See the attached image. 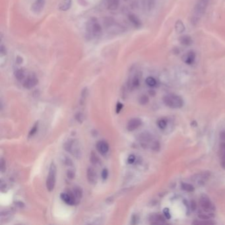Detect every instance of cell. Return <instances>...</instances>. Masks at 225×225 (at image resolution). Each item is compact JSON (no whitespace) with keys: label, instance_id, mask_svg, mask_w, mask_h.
<instances>
[{"label":"cell","instance_id":"d6986e66","mask_svg":"<svg viewBox=\"0 0 225 225\" xmlns=\"http://www.w3.org/2000/svg\"><path fill=\"white\" fill-rule=\"evenodd\" d=\"M15 77L18 79L19 81H21V80L25 78V75L23 69H17L16 72H15Z\"/></svg>","mask_w":225,"mask_h":225},{"label":"cell","instance_id":"44dd1931","mask_svg":"<svg viewBox=\"0 0 225 225\" xmlns=\"http://www.w3.org/2000/svg\"><path fill=\"white\" fill-rule=\"evenodd\" d=\"M146 83L148 86H149L150 87H153L156 85V81L155 78L152 77H149L146 79Z\"/></svg>","mask_w":225,"mask_h":225},{"label":"cell","instance_id":"cb8c5ba5","mask_svg":"<svg viewBox=\"0 0 225 225\" xmlns=\"http://www.w3.org/2000/svg\"><path fill=\"white\" fill-rule=\"evenodd\" d=\"M212 215L213 214H199L198 215V217H199V218L201 219V220L208 221L209 218H211L213 217V215Z\"/></svg>","mask_w":225,"mask_h":225},{"label":"cell","instance_id":"f546056e","mask_svg":"<svg viewBox=\"0 0 225 225\" xmlns=\"http://www.w3.org/2000/svg\"><path fill=\"white\" fill-rule=\"evenodd\" d=\"M122 108H123V104L122 103L120 102H118L117 104V106H116V112L117 114H119L120 111L122 110Z\"/></svg>","mask_w":225,"mask_h":225},{"label":"cell","instance_id":"83f0119b","mask_svg":"<svg viewBox=\"0 0 225 225\" xmlns=\"http://www.w3.org/2000/svg\"><path fill=\"white\" fill-rule=\"evenodd\" d=\"M37 129H38V124L36 123V124H35V125L33 126V128H32L31 129L30 133H29V135H30V136L34 135L37 133Z\"/></svg>","mask_w":225,"mask_h":225},{"label":"cell","instance_id":"8992f818","mask_svg":"<svg viewBox=\"0 0 225 225\" xmlns=\"http://www.w3.org/2000/svg\"><path fill=\"white\" fill-rule=\"evenodd\" d=\"M200 205L201 208L205 211L209 212L211 210H213V205L211 201L209 200L208 197H202L200 199Z\"/></svg>","mask_w":225,"mask_h":225},{"label":"cell","instance_id":"30bf717a","mask_svg":"<svg viewBox=\"0 0 225 225\" xmlns=\"http://www.w3.org/2000/svg\"><path fill=\"white\" fill-rule=\"evenodd\" d=\"M45 5V0H36L32 6V9L36 13L40 12Z\"/></svg>","mask_w":225,"mask_h":225},{"label":"cell","instance_id":"5b68a950","mask_svg":"<svg viewBox=\"0 0 225 225\" xmlns=\"http://www.w3.org/2000/svg\"><path fill=\"white\" fill-rule=\"evenodd\" d=\"M61 199L67 205H73L75 203V197L73 192H67V193H61L60 195Z\"/></svg>","mask_w":225,"mask_h":225},{"label":"cell","instance_id":"9c48e42d","mask_svg":"<svg viewBox=\"0 0 225 225\" xmlns=\"http://www.w3.org/2000/svg\"><path fill=\"white\" fill-rule=\"evenodd\" d=\"M96 149L102 155H105L109 150L108 144L104 141H99L96 144Z\"/></svg>","mask_w":225,"mask_h":225},{"label":"cell","instance_id":"8fae6325","mask_svg":"<svg viewBox=\"0 0 225 225\" xmlns=\"http://www.w3.org/2000/svg\"><path fill=\"white\" fill-rule=\"evenodd\" d=\"M87 178L88 182L94 183L96 182V179H97V176H96V172L94 171L93 168H88L87 170Z\"/></svg>","mask_w":225,"mask_h":225},{"label":"cell","instance_id":"8d00e7d4","mask_svg":"<svg viewBox=\"0 0 225 225\" xmlns=\"http://www.w3.org/2000/svg\"><path fill=\"white\" fill-rule=\"evenodd\" d=\"M220 138L221 140L225 141V131H223L220 135Z\"/></svg>","mask_w":225,"mask_h":225},{"label":"cell","instance_id":"d6a6232c","mask_svg":"<svg viewBox=\"0 0 225 225\" xmlns=\"http://www.w3.org/2000/svg\"><path fill=\"white\" fill-rule=\"evenodd\" d=\"M164 214L165 215V217H167V218H168V219L170 218L171 216H170V212H169V209H168V208L164 209Z\"/></svg>","mask_w":225,"mask_h":225},{"label":"cell","instance_id":"52a82bcc","mask_svg":"<svg viewBox=\"0 0 225 225\" xmlns=\"http://www.w3.org/2000/svg\"><path fill=\"white\" fill-rule=\"evenodd\" d=\"M141 123L142 122L140 118H133V119L130 120L128 123L127 129L129 131H134V130L137 129L141 125Z\"/></svg>","mask_w":225,"mask_h":225},{"label":"cell","instance_id":"5bb4252c","mask_svg":"<svg viewBox=\"0 0 225 225\" xmlns=\"http://www.w3.org/2000/svg\"><path fill=\"white\" fill-rule=\"evenodd\" d=\"M179 41L182 45L184 46H189L193 43V40H192L191 38L189 36H188V35H183V36L180 37Z\"/></svg>","mask_w":225,"mask_h":225},{"label":"cell","instance_id":"277c9868","mask_svg":"<svg viewBox=\"0 0 225 225\" xmlns=\"http://www.w3.org/2000/svg\"><path fill=\"white\" fill-rule=\"evenodd\" d=\"M56 179V167L54 163L50 165L49 174L46 180V188L49 191H52L54 189Z\"/></svg>","mask_w":225,"mask_h":225},{"label":"cell","instance_id":"603a6c76","mask_svg":"<svg viewBox=\"0 0 225 225\" xmlns=\"http://www.w3.org/2000/svg\"><path fill=\"white\" fill-rule=\"evenodd\" d=\"M151 220L155 221V223H158V222H160V223H162V222H164V218L161 215H155L152 216Z\"/></svg>","mask_w":225,"mask_h":225},{"label":"cell","instance_id":"484cf974","mask_svg":"<svg viewBox=\"0 0 225 225\" xmlns=\"http://www.w3.org/2000/svg\"><path fill=\"white\" fill-rule=\"evenodd\" d=\"M167 126V122L165 120H162V119L160 120L158 122V126L162 129H165Z\"/></svg>","mask_w":225,"mask_h":225},{"label":"cell","instance_id":"ac0fdd59","mask_svg":"<svg viewBox=\"0 0 225 225\" xmlns=\"http://www.w3.org/2000/svg\"><path fill=\"white\" fill-rule=\"evenodd\" d=\"M175 27H176V32H178V33H181V32H183V31H184V29H185L184 25H183V23L182 21H180V20H178V21L176 22Z\"/></svg>","mask_w":225,"mask_h":225},{"label":"cell","instance_id":"7a4b0ae2","mask_svg":"<svg viewBox=\"0 0 225 225\" xmlns=\"http://www.w3.org/2000/svg\"><path fill=\"white\" fill-rule=\"evenodd\" d=\"M164 104L172 108H180L183 105V100L181 97L174 94H168L163 98Z\"/></svg>","mask_w":225,"mask_h":225},{"label":"cell","instance_id":"4dcf8cb0","mask_svg":"<svg viewBox=\"0 0 225 225\" xmlns=\"http://www.w3.org/2000/svg\"><path fill=\"white\" fill-rule=\"evenodd\" d=\"M108 175V172L107 169H106V168H105V169H104L102 170V178L104 180H106V178H107Z\"/></svg>","mask_w":225,"mask_h":225},{"label":"cell","instance_id":"ba28073f","mask_svg":"<svg viewBox=\"0 0 225 225\" xmlns=\"http://www.w3.org/2000/svg\"><path fill=\"white\" fill-rule=\"evenodd\" d=\"M38 83V79L34 75L28 76L25 81L23 86L26 88H31L36 86Z\"/></svg>","mask_w":225,"mask_h":225},{"label":"cell","instance_id":"4316f807","mask_svg":"<svg viewBox=\"0 0 225 225\" xmlns=\"http://www.w3.org/2000/svg\"><path fill=\"white\" fill-rule=\"evenodd\" d=\"M148 102H149V98H148L147 96L143 95L140 98V102L141 104H146L148 103Z\"/></svg>","mask_w":225,"mask_h":225},{"label":"cell","instance_id":"3957f363","mask_svg":"<svg viewBox=\"0 0 225 225\" xmlns=\"http://www.w3.org/2000/svg\"><path fill=\"white\" fill-rule=\"evenodd\" d=\"M87 30L88 33L93 37H99L102 32L101 26L95 19L89 20L87 25Z\"/></svg>","mask_w":225,"mask_h":225},{"label":"cell","instance_id":"f1b7e54d","mask_svg":"<svg viewBox=\"0 0 225 225\" xmlns=\"http://www.w3.org/2000/svg\"><path fill=\"white\" fill-rule=\"evenodd\" d=\"M132 87H137L140 85V80L137 77H135L134 79H133L132 83H131Z\"/></svg>","mask_w":225,"mask_h":225},{"label":"cell","instance_id":"ffe728a7","mask_svg":"<svg viewBox=\"0 0 225 225\" xmlns=\"http://www.w3.org/2000/svg\"><path fill=\"white\" fill-rule=\"evenodd\" d=\"M129 18L130 20L131 21V23L134 25H135L136 26H140L141 21L140 20H139V19L137 18V17L134 15H129Z\"/></svg>","mask_w":225,"mask_h":225},{"label":"cell","instance_id":"4fadbf2b","mask_svg":"<svg viewBox=\"0 0 225 225\" xmlns=\"http://www.w3.org/2000/svg\"><path fill=\"white\" fill-rule=\"evenodd\" d=\"M71 6H72V0H63L60 4L59 8L61 11H66L69 9Z\"/></svg>","mask_w":225,"mask_h":225},{"label":"cell","instance_id":"836d02e7","mask_svg":"<svg viewBox=\"0 0 225 225\" xmlns=\"http://www.w3.org/2000/svg\"><path fill=\"white\" fill-rule=\"evenodd\" d=\"M197 208V203L194 200L191 201V209L193 211H194Z\"/></svg>","mask_w":225,"mask_h":225},{"label":"cell","instance_id":"74e56055","mask_svg":"<svg viewBox=\"0 0 225 225\" xmlns=\"http://www.w3.org/2000/svg\"><path fill=\"white\" fill-rule=\"evenodd\" d=\"M67 176L69 178H73L74 176V173L73 172L71 171H68V174H67Z\"/></svg>","mask_w":225,"mask_h":225},{"label":"cell","instance_id":"d590c367","mask_svg":"<svg viewBox=\"0 0 225 225\" xmlns=\"http://www.w3.org/2000/svg\"><path fill=\"white\" fill-rule=\"evenodd\" d=\"M194 224H213L214 223L211 221H203V222H194Z\"/></svg>","mask_w":225,"mask_h":225},{"label":"cell","instance_id":"9a60e30c","mask_svg":"<svg viewBox=\"0 0 225 225\" xmlns=\"http://www.w3.org/2000/svg\"><path fill=\"white\" fill-rule=\"evenodd\" d=\"M120 4V0H108V8L110 10L114 11L118 9Z\"/></svg>","mask_w":225,"mask_h":225},{"label":"cell","instance_id":"7c38bea8","mask_svg":"<svg viewBox=\"0 0 225 225\" xmlns=\"http://www.w3.org/2000/svg\"><path fill=\"white\" fill-rule=\"evenodd\" d=\"M195 59V53L194 52L191 51V52H189L188 54L185 56L183 60H184L186 64H187L188 65H191L194 62Z\"/></svg>","mask_w":225,"mask_h":225},{"label":"cell","instance_id":"1f68e13d","mask_svg":"<svg viewBox=\"0 0 225 225\" xmlns=\"http://www.w3.org/2000/svg\"><path fill=\"white\" fill-rule=\"evenodd\" d=\"M135 161V156L134 155H130L128 159V162L129 164H133Z\"/></svg>","mask_w":225,"mask_h":225},{"label":"cell","instance_id":"7402d4cb","mask_svg":"<svg viewBox=\"0 0 225 225\" xmlns=\"http://www.w3.org/2000/svg\"><path fill=\"white\" fill-rule=\"evenodd\" d=\"M219 155L222 160L225 159V143L221 144L220 148H219Z\"/></svg>","mask_w":225,"mask_h":225},{"label":"cell","instance_id":"e0dca14e","mask_svg":"<svg viewBox=\"0 0 225 225\" xmlns=\"http://www.w3.org/2000/svg\"><path fill=\"white\" fill-rule=\"evenodd\" d=\"M73 193L74 195H75V198H77V199H80L82 197L83 191H82V189H81V188L75 187V188L73 189Z\"/></svg>","mask_w":225,"mask_h":225},{"label":"cell","instance_id":"d4e9b609","mask_svg":"<svg viewBox=\"0 0 225 225\" xmlns=\"http://www.w3.org/2000/svg\"><path fill=\"white\" fill-rule=\"evenodd\" d=\"M91 160L92 162H93V164H96L98 163H99V159L98 158V156H96V154H94V153H91Z\"/></svg>","mask_w":225,"mask_h":225},{"label":"cell","instance_id":"e575fe53","mask_svg":"<svg viewBox=\"0 0 225 225\" xmlns=\"http://www.w3.org/2000/svg\"><path fill=\"white\" fill-rule=\"evenodd\" d=\"M0 166H1V172H4L5 170V162L3 159H1V164H0Z\"/></svg>","mask_w":225,"mask_h":225},{"label":"cell","instance_id":"6da1fadb","mask_svg":"<svg viewBox=\"0 0 225 225\" xmlns=\"http://www.w3.org/2000/svg\"><path fill=\"white\" fill-rule=\"evenodd\" d=\"M209 0H197L194 9V15L192 17V23H197L202 17L208 6Z\"/></svg>","mask_w":225,"mask_h":225},{"label":"cell","instance_id":"f35d334b","mask_svg":"<svg viewBox=\"0 0 225 225\" xmlns=\"http://www.w3.org/2000/svg\"><path fill=\"white\" fill-rule=\"evenodd\" d=\"M221 164H222V167H223V168H224V169H225V159L222 160Z\"/></svg>","mask_w":225,"mask_h":225},{"label":"cell","instance_id":"2e32d148","mask_svg":"<svg viewBox=\"0 0 225 225\" xmlns=\"http://www.w3.org/2000/svg\"><path fill=\"white\" fill-rule=\"evenodd\" d=\"M181 187L182 189L188 192H193L195 190V188L193 186L187 183H182Z\"/></svg>","mask_w":225,"mask_h":225}]
</instances>
